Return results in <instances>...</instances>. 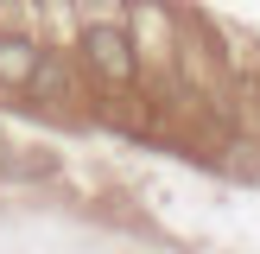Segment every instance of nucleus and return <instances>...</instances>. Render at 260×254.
Instances as JSON below:
<instances>
[{"label":"nucleus","mask_w":260,"mask_h":254,"mask_svg":"<svg viewBox=\"0 0 260 254\" xmlns=\"http://www.w3.org/2000/svg\"><path fill=\"white\" fill-rule=\"evenodd\" d=\"M76 51H83V70L108 89H127L140 83V38L127 32L121 19H89L76 32Z\"/></svg>","instance_id":"obj_1"},{"label":"nucleus","mask_w":260,"mask_h":254,"mask_svg":"<svg viewBox=\"0 0 260 254\" xmlns=\"http://www.w3.org/2000/svg\"><path fill=\"white\" fill-rule=\"evenodd\" d=\"M19 96L25 102H45V108L70 102V57H63V51H38V64H32V76H25Z\"/></svg>","instance_id":"obj_2"},{"label":"nucleus","mask_w":260,"mask_h":254,"mask_svg":"<svg viewBox=\"0 0 260 254\" xmlns=\"http://www.w3.org/2000/svg\"><path fill=\"white\" fill-rule=\"evenodd\" d=\"M38 38L32 32H0V89H13L19 96L25 89V76H32V64H38Z\"/></svg>","instance_id":"obj_3"},{"label":"nucleus","mask_w":260,"mask_h":254,"mask_svg":"<svg viewBox=\"0 0 260 254\" xmlns=\"http://www.w3.org/2000/svg\"><path fill=\"white\" fill-rule=\"evenodd\" d=\"M229 172L235 178H260V140H229Z\"/></svg>","instance_id":"obj_4"}]
</instances>
